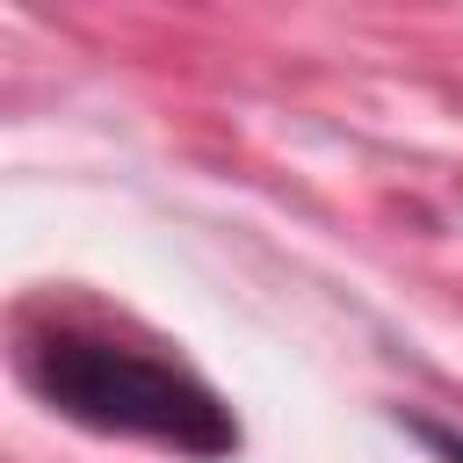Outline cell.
Returning a JSON list of instances; mask_svg holds the SVG:
<instances>
[{"label":"cell","mask_w":463,"mask_h":463,"mask_svg":"<svg viewBox=\"0 0 463 463\" xmlns=\"http://www.w3.org/2000/svg\"><path fill=\"white\" fill-rule=\"evenodd\" d=\"M412 434H420V441H427V449H434L441 463H463V434H456V427H434V420H412Z\"/></svg>","instance_id":"cell-2"},{"label":"cell","mask_w":463,"mask_h":463,"mask_svg":"<svg viewBox=\"0 0 463 463\" xmlns=\"http://www.w3.org/2000/svg\"><path fill=\"white\" fill-rule=\"evenodd\" d=\"M22 369L51 412H65L94 434L152 441V449H174L188 463L239 456L232 405L195 369H181L174 354L130 347V340L94 333V326H51V333H29Z\"/></svg>","instance_id":"cell-1"}]
</instances>
